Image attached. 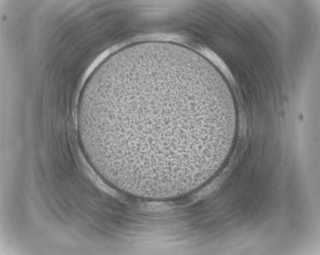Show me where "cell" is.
I'll list each match as a JSON object with an SVG mask.
<instances>
[{
    "label": "cell",
    "instance_id": "cell-1",
    "mask_svg": "<svg viewBox=\"0 0 320 255\" xmlns=\"http://www.w3.org/2000/svg\"><path fill=\"white\" fill-rule=\"evenodd\" d=\"M77 125L98 171L122 184L156 189L205 173L231 129L211 65L186 46L161 41L127 46L94 71Z\"/></svg>",
    "mask_w": 320,
    "mask_h": 255
}]
</instances>
